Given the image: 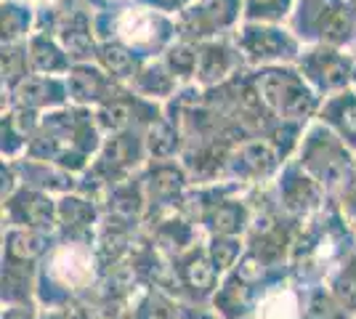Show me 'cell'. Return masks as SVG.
I'll use <instances>...</instances> for the list:
<instances>
[{
  "label": "cell",
  "mask_w": 356,
  "mask_h": 319,
  "mask_svg": "<svg viewBox=\"0 0 356 319\" xmlns=\"http://www.w3.org/2000/svg\"><path fill=\"white\" fill-rule=\"evenodd\" d=\"M255 319H303L306 317V298L293 285H274L268 288L252 309Z\"/></svg>",
  "instance_id": "7a4b0ae2"
},
{
  "label": "cell",
  "mask_w": 356,
  "mask_h": 319,
  "mask_svg": "<svg viewBox=\"0 0 356 319\" xmlns=\"http://www.w3.org/2000/svg\"><path fill=\"white\" fill-rule=\"evenodd\" d=\"M118 35L128 46H147L154 38V19L141 8H131L118 19Z\"/></svg>",
  "instance_id": "3957f363"
},
{
  "label": "cell",
  "mask_w": 356,
  "mask_h": 319,
  "mask_svg": "<svg viewBox=\"0 0 356 319\" xmlns=\"http://www.w3.org/2000/svg\"><path fill=\"white\" fill-rule=\"evenodd\" d=\"M45 279L56 290L64 293H77V290L88 288L96 277V263L88 245L83 243H67L56 247L48 259H45Z\"/></svg>",
  "instance_id": "6da1fadb"
},
{
  "label": "cell",
  "mask_w": 356,
  "mask_h": 319,
  "mask_svg": "<svg viewBox=\"0 0 356 319\" xmlns=\"http://www.w3.org/2000/svg\"><path fill=\"white\" fill-rule=\"evenodd\" d=\"M330 117H332V125L341 131L343 141L356 149V106L335 104L332 112H330Z\"/></svg>",
  "instance_id": "5b68a950"
},
{
  "label": "cell",
  "mask_w": 356,
  "mask_h": 319,
  "mask_svg": "<svg viewBox=\"0 0 356 319\" xmlns=\"http://www.w3.org/2000/svg\"><path fill=\"white\" fill-rule=\"evenodd\" d=\"M330 282H332V295L348 311H356V256H346L341 266H335Z\"/></svg>",
  "instance_id": "277c9868"
}]
</instances>
